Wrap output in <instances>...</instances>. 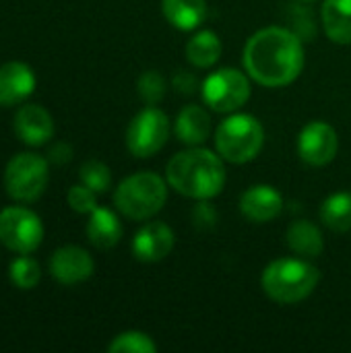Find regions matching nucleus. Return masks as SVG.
I'll use <instances>...</instances> for the list:
<instances>
[{
  "instance_id": "obj_1",
  "label": "nucleus",
  "mask_w": 351,
  "mask_h": 353,
  "mask_svg": "<svg viewBox=\"0 0 351 353\" xmlns=\"http://www.w3.org/2000/svg\"><path fill=\"white\" fill-rule=\"evenodd\" d=\"M304 39L288 27H265L252 33L244 46L246 74L269 89L292 85L304 70Z\"/></svg>"
},
{
  "instance_id": "obj_2",
  "label": "nucleus",
  "mask_w": 351,
  "mask_h": 353,
  "mask_svg": "<svg viewBox=\"0 0 351 353\" xmlns=\"http://www.w3.org/2000/svg\"><path fill=\"white\" fill-rule=\"evenodd\" d=\"M170 188L192 201H211L225 186L223 157L205 147H188L176 153L166 165Z\"/></svg>"
},
{
  "instance_id": "obj_3",
  "label": "nucleus",
  "mask_w": 351,
  "mask_h": 353,
  "mask_svg": "<svg viewBox=\"0 0 351 353\" xmlns=\"http://www.w3.org/2000/svg\"><path fill=\"white\" fill-rule=\"evenodd\" d=\"M321 281L319 269L302 256H285L269 263L261 275L265 296L277 304H300L317 290Z\"/></svg>"
},
{
  "instance_id": "obj_4",
  "label": "nucleus",
  "mask_w": 351,
  "mask_h": 353,
  "mask_svg": "<svg viewBox=\"0 0 351 353\" xmlns=\"http://www.w3.org/2000/svg\"><path fill=\"white\" fill-rule=\"evenodd\" d=\"M215 151L230 163H248L259 157L265 147V128L252 114L232 112L215 130Z\"/></svg>"
},
{
  "instance_id": "obj_5",
  "label": "nucleus",
  "mask_w": 351,
  "mask_h": 353,
  "mask_svg": "<svg viewBox=\"0 0 351 353\" xmlns=\"http://www.w3.org/2000/svg\"><path fill=\"white\" fill-rule=\"evenodd\" d=\"M168 180L155 172H137L118 184L114 205L124 217L132 221H147L163 209L168 201Z\"/></svg>"
},
{
  "instance_id": "obj_6",
  "label": "nucleus",
  "mask_w": 351,
  "mask_h": 353,
  "mask_svg": "<svg viewBox=\"0 0 351 353\" xmlns=\"http://www.w3.org/2000/svg\"><path fill=\"white\" fill-rule=\"evenodd\" d=\"M201 95L205 105H209L217 114H232L246 105L252 95L250 77L246 70L238 68H217L205 77L201 83Z\"/></svg>"
},
{
  "instance_id": "obj_7",
  "label": "nucleus",
  "mask_w": 351,
  "mask_h": 353,
  "mask_svg": "<svg viewBox=\"0 0 351 353\" xmlns=\"http://www.w3.org/2000/svg\"><path fill=\"white\" fill-rule=\"evenodd\" d=\"M48 186V161L37 153L14 155L4 170L6 194L19 203L37 201Z\"/></svg>"
},
{
  "instance_id": "obj_8",
  "label": "nucleus",
  "mask_w": 351,
  "mask_h": 353,
  "mask_svg": "<svg viewBox=\"0 0 351 353\" xmlns=\"http://www.w3.org/2000/svg\"><path fill=\"white\" fill-rule=\"evenodd\" d=\"M170 139V118L157 105L141 110L126 128V147L134 157H151L159 153Z\"/></svg>"
},
{
  "instance_id": "obj_9",
  "label": "nucleus",
  "mask_w": 351,
  "mask_h": 353,
  "mask_svg": "<svg viewBox=\"0 0 351 353\" xmlns=\"http://www.w3.org/2000/svg\"><path fill=\"white\" fill-rule=\"evenodd\" d=\"M43 240V225L39 217L25 207H6L0 211V242L17 252L29 254Z\"/></svg>"
},
{
  "instance_id": "obj_10",
  "label": "nucleus",
  "mask_w": 351,
  "mask_h": 353,
  "mask_svg": "<svg viewBox=\"0 0 351 353\" xmlns=\"http://www.w3.org/2000/svg\"><path fill=\"white\" fill-rule=\"evenodd\" d=\"M339 137L337 130L325 120L308 122L298 134V155L306 165L325 168L337 157Z\"/></svg>"
},
{
  "instance_id": "obj_11",
  "label": "nucleus",
  "mask_w": 351,
  "mask_h": 353,
  "mask_svg": "<svg viewBox=\"0 0 351 353\" xmlns=\"http://www.w3.org/2000/svg\"><path fill=\"white\" fill-rule=\"evenodd\" d=\"M95 271L91 254L81 246H62L50 259V273L62 285H77L87 281Z\"/></svg>"
},
{
  "instance_id": "obj_12",
  "label": "nucleus",
  "mask_w": 351,
  "mask_h": 353,
  "mask_svg": "<svg viewBox=\"0 0 351 353\" xmlns=\"http://www.w3.org/2000/svg\"><path fill=\"white\" fill-rule=\"evenodd\" d=\"M174 230L163 221L145 223L132 238V254L143 263H159L174 250Z\"/></svg>"
},
{
  "instance_id": "obj_13",
  "label": "nucleus",
  "mask_w": 351,
  "mask_h": 353,
  "mask_svg": "<svg viewBox=\"0 0 351 353\" xmlns=\"http://www.w3.org/2000/svg\"><path fill=\"white\" fill-rule=\"evenodd\" d=\"M240 213L252 223H271L283 213V194L271 184H254L242 192Z\"/></svg>"
},
{
  "instance_id": "obj_14",
  "label": "nucleus",
  "mask_w": 351,
  "mask_h": 353,
  "mask_svg": "<svg viewBox=\"0 0 351 353\" xmlns=\"http://www.w3.org/2000/svg\"><path fill=\"white\" fill-rule=\"evenodd\" d=\"M14 132L23 143L39 147L54 137V120L41 105L27 103L14 114Z\"/></svg>"
},
{
  "instance_id": "obj_15",
  "label": "nucleus",
  "mask_w": 351,
  "mask_h": 353,
  "mask_svg": "<svg viewBox=\"0 0 351 353\" xmlns=\"http://www.w3.org/2000/svg\"><path fill=\"white\" fill-rule=\"evenodd\" d=\"M35 89V74L25 62H6L0 66V105H17Z\"/></svg>"
},
{
  "instance_id": "obj_16",
  "label": "nucleus",
  "mask_w": 351,
  "mask_h": 353,
  "mask_svg": "<svg viewBox=\"0 0 351 353\" xmlns=\"http://www.w3.org/2000/svg\"><path fill=\"white\" fill-rule=\"evenodd\" d=\"M174 132L180 143L188 147H199L211 137V116L203 105L190 103L178 112L174 122Z\"/></svg>"
},
{
  "instance_id": "obj_17",
  "label": "nucleus",
  "mask_w": 351,
  "mask_h": 353,
  "mask_svg": "<svg viewBox=\"0 0 351 353\" xmlns=\"http://www.w3.org/2000/svg\"><path fill=\"white\" fill-rule=\"evenodd\" d=\"M288 246L296 256L302 259H319L325 250V238L323 232L317 223H312L310 219H298L288 228L285 234Z\"/></svg>"
},
{
  "instance_id": "obj_18",
  "label": "nucleus",
  "mask_w": 351,
  "mask_h": 353,
  "mask_svg": "<svg viewBox=\"0 0 351 353\" xmlns=\"http://www.w3.org/2000/svg\"><path fill=\"white\" fill-rule=\"evenodd\" d=\"M87 238L89 242L99 250L114 248L122 238V223L120 217L106 207H97L93 213H89L87 221Z\"/></svg>"
},
{
  "instance_id": "obj_19",
  "label": "nucleus",
  "mask_w": 351,
  "mask_h": 353,
  "mask_svg": "<svg viewBox=\"0 0 351 353\" xmlns=\"http://www.w3.org/2000/svg\"><path fill=\"white\" fill-rule=\"evenodd\" d=\"M321 21L331 41L351 43V0H325L321 8Z\"/></svg>"
},
{
  "instance_id": "obj_20",
  "label": "nucleus",
  "mask_w": 351,
  "mask_h": 353,
  "mask_svg": "<svg viewBox=\"0 0 351 353\" xmlns=\"http://www.w3.org/2000/svg\"><path fill=\"white\" fill-rule=\"evenodd\" d=\"M166 21L180 31H194L207 17V0H161Z\"/></svg>"
},
{
  "instance_id": "obj_21",
  "label": "nucleus",
  "mask_w": 351,
  "mask_h": 353,
  "mask_svg": "<svg viewBox=\"0 0 351 353\" xmlns=\"http://www.w3.org/2000/svg\"><path fill=\"white\" fill-rule=\"evenodd\" d=\"M223 46L221 39L215 31L211 29H201L197 31L184 46V54L186 60L194 66V68H211L217 64V60L221 58Z\"/></svg>"
},
{
  "instance_id": "obj_22",
  "label": "nucleus",
  "mask_w": 351,
  "mask_h": 353,
  "mask_svg": "<svg viewBox=\"0 0 351 353\" xmlns=\"http://www.w3.org/2000/svg\"><path fill=\"white\" fill-rule=\"evenodd\" d=\"M321 221L325 228L337 234L351 230V192L341 190L329 194L321 205Z\"/></svg>"
},
{
  "instance_id": "obj_23",
  "label": "nucleus",
  "mask_w": 351,
  "mask_h": 353,
  "mask_svg": "<svg viewBox=\"0 0 351 353\" xmlns=\"http://www.w3.org/2000/svg\"><path fill=\"white\" fill-rule=\"evenodd\" d=\"M110 353H155L157 343L141 331H124L112 339L108 345Z\"/></svg>"
},
{
  "instance_id": "obj_24",
  "label": "nucleus",
  "mask_w": 351,
  "mask_h": 353,
  "mask_svg": "<svg viewBox=\"0 0 351 353\" xmlns=\"http://www.w3.org/2000/svg\"><path fill=\"white\" fill-rule=\"evenodd\" d=\"M8 275H10L12 283L19 290H33L39 283V279H41L39 265L33 259H29L27 254H23V256H19V259L12 261Z\"/></svg>"
},
{
  "instance_id": "obj_25",
  "label": "nucleus",
  "mask_w": 351,
  "mask_h": 353,
  "mask_svg": "<svg viewBox=\"0 0 351 353\" xmlns=\"http://www.w3.org/2000/svg\"><path fill=\"white\" fill-rule=\"evenodd\" d=\"M81 182L85 186H89L91 190H95L97 194L106 192L112 186V172L106 163L97 161V159H89L81 165Z\"/></svg>"
},
{
  "instance_id": "obj_26",
  "label": "nucleus",
  "mask_w": 351,
  "mask_h": 353,
  "mask_svg": "<svg viewBox=\"0 0 351 353\" xmlns=\"http://www.w3.org/2000/svg\"><path fill=\"white\" fill-rule=\"evenodd\" d=\"M137 87H139V95L143 97L147 105H157L166 97V91H168V83L163 74L157 70H145L139 77Z\"/></svg>"
},
{
  "instance_id": "obj_27",
  "label": "nucleus",
  "mask_w": 351,
  "mask_h": 353,
  "mask_svg": "<svg viewBox=\"0 0 351 353\" xmlns=\"http://www.w3.org/2000/svg\"><path fill=\"white\" fill-rule=\"evenodd\" d=\"M68 205L72 211L89 215L97 209V192L85 184H77L68 190Z\"/></svg>"
},
{
  "instance_id": "obj_28",
  "label": "nucleus",
  "mask_w": 351,
  "mask_h": 353,
  "mask_svg": "<svg viewBox=\"0 0 351 353\" xmlns=\"http://www.w3.org/2000/svg\"><path fill=\"white\" fill-rule=\"evenodd\" d=\"M294 12H292V23H294V31L302 37V39H312L314 37V33H317V25L312 23V19H310V12L304 8V6H300V2L298 4H294V8H292Z\"/></svg>"
},
{
  "instance_id": "obj_29",
  "label": "nucleus",
  "mask_w": 351,
  "mask_h": 353,
  "mask_svg": "<svg viewBox=\"0 0 351 353\" xmlns=\"http://www.w3.org/2000/svg\"><path fill=\"white\" fill-rule=\"evenodd\" d=\"M192 221L199 230H209L217 223V211L209 201H199L192 209Z\"/></svg>"
},
{
  "instance_id": "obj_30",
  "label": "nucleus",
  "mask_w": 351,
  "mask_h": 353,
  "mask_svg": "<svg viewBox=\"0 0 351 353\" xmlns=\"http://www.w3.org/2000/svg\"><path fill=\"white\" fill-rule=\"evenodd\" d=\"M172 87L178 91V93H184V95H190L199 89V79L192 74V72H178L172 81Z\"/></svg>"
},
{
  "instance_id": "obj_31",
  "label": "nucleus",
  "mask_w": 351,
  "mask_h": 353,
  "mask_svg": "<svg viewBox=\"0 0 351 353\" xmlns=\"http://www.w3.org/2000/svg\"><path fill=\"white\" fill-rule=\"evenodd\" d=\"M48 157H50V161H54V163H68L70 157H72V149H70V145H66V143H56V145L50 149Z\"/></svg>"
},
{
  "instance_id": "obj_32",
  "label": "nucleus",
  "mask_w": 351,
  "mask_h": 353,
  "mask_svg": "<svg viewBox=\"0 0 351 353\" xmlns=\"http://www.w3.org/2000/svg\"><path fill=\"white\" fill-rule=\"evenodd\" d=\"M296 2H314V0H296Z\"/></svg>"
}]
</instances>
